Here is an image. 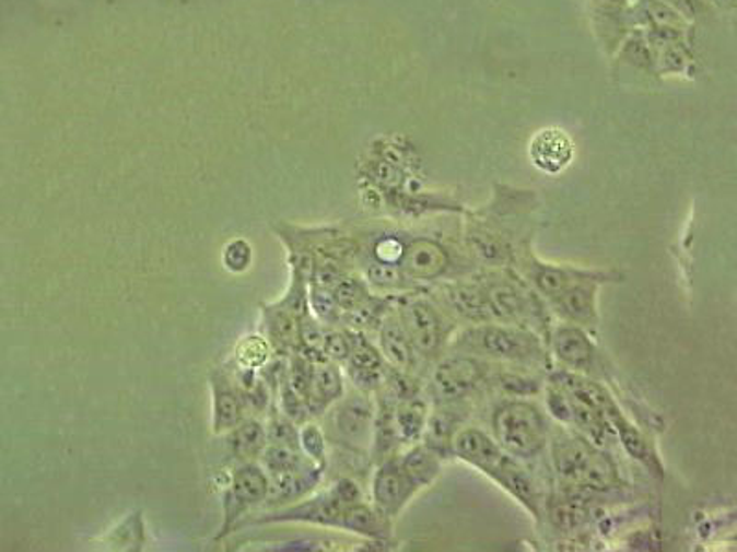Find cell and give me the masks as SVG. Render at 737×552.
I'll return each mask as SVG.
<instances>
[{"instance_id":"1","label":"cell","mask_w":737,"mask_h":552,"mask_svg":"<svg viewBox=\"0 0 737 552\" xmlns=\"http://www.w3.org/2000/svg\"><path fill=\"white\" fill-rule=\"evenodd\" d=\"M360 500H362V492L358 489V484L351 479H340L332 489L316 497H311V500L305 497L292 505L271 508L270 512H264L255 518L242 519L234 532L246 529V527L281 524L319 525V527L338 529L341 514L346 512L347 506L354 505Z\"/></svg>"},{"instance_id":"2","label":"cell","mask_w":737,"mask_h":552,"mask_svg":"<svg viewBox=\"0 0 737 552\" xmlns=\"http://www.w3.org/2000/svg\"><path fill=\"white\" fill-rule=\"evenodd\" d=\"M454 349L461 354L478 355L502 361L542 360V347L531 331L504 325L472 326L454 341Z\"/></svg>"},{"instance_id":"3","label":"cell","mask_w":737,"mask_h":552,"mask_svg":"<svg viewBox=\"0 0 737 552\" xmlns=\"http://www.w3.org/2000/svg\"><path fill=\"white\" fill-rule=\"evenodd\" d=\"M500 448L516 459H531L545 449L548 425L539 409L527 401H507L492 416Z\"/></svg>"},{"instance_id":"4","label":"cell","mask_w":737,"mask_h":552,"mask_svg":"<svg viewBox=\"0 0 737 552\" xmlns=\"http://www.w3.org/2000/svg\"><path fill=\"white\" fill-rule=\"evenodd\" d=\"M270 492V475L266 473L260 462H236L227 489L222 495V527L218 532L217 541H222L233 535L236 525L249 516V512L264 506Z\"/></svg>"},{"instance_id":"5","label":"cell","mask_w":737,"mask_h":552,"mask_svg":"<svg viewBox=\"0 0 737 552\" xmlns=\"http://www.w3.org/2000/svg\"><path fill=\"white\" fill-rule=\"evenodd\" d=\"M375 413V403L368 400L365 392L343 398L334 411V431L346 446L362 451L373 442Z\"/></svg>"},{"instance_id":"6","label":"cell","mask_w":737,"mask_h":552,"mask_svg":"<svg viewBox=\"0 0 737 552\" xmlns=\"http://www.w3.org/2000/svg\"><path fill=\"white\" fill-rule=\"evenodd\" d=\"M486 376V363L476 355L456 354L435 368L433 389L443 401L459 400L472 392Z\"/></svg>"},{"instance_id":"7","label":"cell","mask_w":737,"mask_h":552,"mask_svg":"<svg viewBox=\"0 0 737 552\" xmlns=\"http://www.w3.org/2000/svg\"><path fill=\"white\" fill-rule=\"evenodd\" d=\"M452 454L491 477L492 481L513 460L510 454L500 448V444L492 442L483 431L475 427L456 431L452 438Z\"/></svg>"},{"instance_id":"8","label":"cell","mask_w":737,"mask_h":552,"mask_svg":"<svg viewBox=\"0 0 737 552\" xmlns=\"http://www.w3.org/2000/svg\"><path fill=\"white\" fill-rule=\"evenodd\" d=\"M400 322L417 352L422 355H435L440 352L445 330L437 309L426 301H411L400 312Z\"/></svg>"},{"instance_id":"9","label":"cell","mask_w":737,"mask_h":552,"mask_svg":"<svg viewBox=\"0 0 737 552\" xmlns=\"http://www.w3.org/2000/svg\"><path fill=\"white\" fill-rule=\"evenodd\" d=\"M416 492V484L411 483L398 460H384L378 466L373 479V500L386 518H397Z\"/></svg>"},{"instance_id":"10","label":"cell","mask_w":737,"mask_h":552,"mask_svg":"<svg viewBox=\"0 0 737 552\" xmlns=\"http://www.w3.org/2000/svg\"><path fill=\"white\" fill-rule=\"evenodd\" d=\"M209 384L212 395V433L227 435L229 431L246 419V406L242 401L241 392L234 387L227 368H212Z\"/></svg>"},{"instance_id":"11","label":"cell","mask_w":737,"mask_h":552,"mask_svg":"<svg viewBox=\"0 0 737 552\" xmlns=\"http://www.w3.org/2000/svg\"><path fill=\"white\" fill-rule=\"evenodd\" d=\"M351 338V354L346 361L347 374L352 384L362 392H375L384 384V355L375 344L371 343L363 331L349 330Z\"/></svg>"},{"instance_id":"12","label":"cell","mask_w":737,"mask_h":552,"mask_svg":"<svg viewBox=\"0 0 737 552\" xmlns=\"http://www.w3.org/2000/svg\"><path fill=\"white\" fill-rule=\"evenodd\" d=\"M323 471H325V465L308 462L299 470L282 471V473L270 475V492H268V500L264 506L281 508V506L305 500L314 492L317 484L321 483Z\"/></svg>"},{"instance_id":"13","label":"cell","mask_w":737,"mask_h":552,"mask_svg":"<svg viewBox=\"0 0 737 552\" xmlns=\"http://www.w3.org/2000/svg\"><path fill=\"white\" fill-rule=\"evenodd\" d=\"M575 145L561 128L540 129L529 144L531 163L545 174H561L574 161Z\"/></svg>"},{"instance_id":"14","label":"cell","mask_w":737,"mask_h":552,"mask_svg":"<svg viewBox=\"0 0 737 552\" xmlns=\"http://www.w3.org/2000/svg\"><path fill=\"white\" fill-rule=\"evenodd\" d=\"M406 277L419 280L440 279L451 266V258L443 245L433 239H413L406 245L402 258L398 262Z\"/></svg>"},{"instance_id":"15","label":"cell","mask_w":737,"mask_h":552,"mask_svg":"<svg viewBox=\"0 0 737 552\" xmlns=\"http://www.w3.org/2000/svg\"><path fill=\"white\" fill-rule=\"evenodd\" d=\"M264 338L273 349V354L290 355L297 350L299 319L282 304L270 303L260 306Z\"/></svg>"},{"instance_id":"16","label":"cell","mask_w":737,"mask_h":552,"mask_svg":"<svg viewBox=\"0 0 737 552\" xmlns=\"http://www.w3.org/2000/svg\"><path fill=\"white\" fill-rule=\"evenodd\" d=\"M551 350L562 365L574 371H588L594 363V344L577 326H559L551 336Z\"/></svg>"},{"instance_id":"17","label":"cell","mask_w":737,"mask_h":552,"mask_svg":"<svg viewBox=\"0 0 737 552\" xmlns=\"http://www.w3.org/2000/svg\"><path fill=\"white\" fill-rule=\"evenodd\" d=\"M346 392L343 376L340 366L332 361H317L312 374L311 395H308V411L311 416L325 413L336 401H340Z\"/></svg>"},{"instance_id":"18","label":"cell","mask_w":737,"mask_h":552,"mask_svg":"<svg viewBox=\"0 0 737 552\" xmlns=\"http://www.w3.org/2000/svg\"><path fill=\"white\" fill-rule=\"evenodd\" d=\"M592 451H594V446L581 436H559L551 448L557 473L568 483L580 486L581 477L585 471L586 462L590 459Z\"/></svg>"},{"instance_id":"19","label":"cell","mask_w":737,"mask_h":552,"mask_svg":"<svg viewBox=\"0 0 737 552\" xmlns=\"http://www.w3.org/2000/svg\"><path fill=\"white\" fill-rule=\"evenodd\" d=\"M227 444L236 462H258L268 444L266 424L255 416H246L234 430L229 431Z\"/></svg>"},{"instance_id":"20","label":"cell","mask_w":737,"mask_h":552,"mask_svg":"<svg viewBox=\"0 0 737 552\" xmlns=\"http://www.w3.org/2000/svg\"><path fill=\"white\" fill-rule=\"evenodd\" d=\"M446 301L452 309L465 319L472 320L476 325L496 319L492 314L491 303L487 297V291L480 285L454 284L445 291Z\"/></svg>"},{"instance_id":"21","label":"cell","mask_w":737,"mask_h":552,"mask_svg":"<svg viewBox=\"0 0 737 552\" xmlns=\"http://www.w3.org/2000/svg\"><path fill=\"white\" fill-rule=\"evenodd\" d=\"M557 312L577 325H586L594 320L596 314V287L585 280L575 282L561 295L551 298Z\"/></svg>"},{"instance_id":"22","label":"cell","mask_w":737,"mask_h":552,"mask_svg":"<svg viewBox=\"0 0 737 552\" xmlns=\"http://www.w3.org/2000/svg\"><path fill=\"white\" fill-rule=\"evenodd\" d=\"M413 344H411L405 326L398 317H387L381 326V352L391 366L400 371H411L413 360Z\"/></svg>"},{"instance_id":"23","label":"cell","mask_w":737,"mask_h":552,"mask_svg":"<svg viewBox=\"0 0 737 552\" xmlns=\"http://www.w3.org/2000/svg\"><path fill=\"white\" fill-rule=\"evenodd\" d=\"M338 529L382 540L389 532V518H386L376 506L373 508L358 501L354 505L347 506L346 512L341 514Z\"/></svg>"},{"instance_id":"24","label":"cell","mask_w":737,"mask_h":552,"mask_svg":"<svg viewBox=\"0 0 737 552\" xmlns=\"http://www.w3.org/2000/svg\"><path fill=\"white\" fill-rule=\"evenodd\" d=\"M487 297L496 319L522 320L533 312L531 298L510 282H496L487 287Z\"/></svg>"},{"instance_id":"25","label":"cell","mask_w":737,"mask_h":552,"mask_svg":"<svg viewBox=\"0 0 737 552\" xmlns=\"http://www.w3.org/2000/svg\"><path fill=\"white\" fill-rule=\"evenodd\" d=\"M398 465L405 470L406 475L410 477L417 490L430 486L441 473V457L433 449L428 448L426 444L410 449L402 459L398 460Z\"/></svg>"},{"instance_id":"26","label":"cell","mask_w":737,"mask_h":552,"mask_svg":"<svg viewBox=\"0 0 737 552\" xmlns=\"http://www.w3.org/2000/svg\"><path fill=\"white\" fill-rule=\"evenodd\" d=\"M426 403L416 398L397 401L395 406V425L398 442H416L424 435L428 424Z\"/></svg>"},{"instance_id":"27","label":"cell","mask_w":737,"mask_h":552,"mask_svg":"<svg viewBox=\"0 0 737 552\" xmlns=\"http://www.w3.org/2000/svg\"><path fill=\"white\" fill-rule=\"evenodd\" d=\"M260 466L268 475H276L282 471H292L303 468V466L312 462L301 446H292V444H281V442H268L264 448L260 459Z\"/></svg>"},{"instance_id":"28","label":"cell","mask_w":737,"mask_h":552,"mask_svg":"<svg viewBox=\"0 0 737 552\" xmlns=\"http://www.w3.org/2000/svg\"><path fill=\"white\" fill-rule=\"evenodd\" d=\"M620 481L615 460L601 449L594 448L590 459L586 462L585 471L581 477L580 486L592 490H609Z\"/></svg>"},{"instance_id":"29","label":"cell","mask_w":737,"mask_h":552,"mask_svg":"<svg viewBox=\"0 0 737 552\" xmlns=\"http://www.w3.org/2000/svg\"><path fill=\"white\" fill-rule=\"evenodd\" d=\"M273 355V349L268 343V339L258 333L242 338L241 343L236 344L234 349V365L242 366V368H251V371H260Z\"/></svg>"},{"instance_id":"30","label":"cell","mask_w":737,"mask_h":552,"mask_svg":"<svg viewBox=\"0 0 737 552\" xmlns=\"http://www.w3.org/2000/svg\"><path fill=\"white\" fill-rule=\"evenodd\" d=\"M456 419H452L451 414H433L432 419H428L426 430H424L428 448L433 449L441 459L451 455L452 438L456 435Z\"/></svg>"},{"instance_id":"31","label":"cell","mask_w":737,"mask_h":552,"mask_svg":"<svg viewBox=\"0 0 737 552\" xmlns=\"http://www.w3.org/2000/svg\"><path fill=\"white\" fill-rule=\"evenodd\" d=\"M308 306H311V314L323 326L340 325L341 309L334 298L332 290L323 287V285L308 284Z\"/></svg>"},{"instance_id":"32","label":"cell","mask_w":737,"mask_h":552,"mask_svg":"<svg viewBox=\"0 0 737 552\" xmlns=\"http://www.w3.org/2000/svg\"><path fill=\"white\" fill-rule=\"evenodd\" d=\"M384 308H386V304L382 303V301L368 297L367 301L358 304L356 308L343 312L340 325H346L349 330L363 331L365 328H371L376 322H381Z\"/></svg>"},{"instance_id":"33","label":"cell","mask_w":737,"mask_h":552,"mask_svg":"<svg viewBox=\"0 0 737 552\" xmlns=\"http://www.w3.org/2000/svg\"><path fill=\"white\" fill-rule=\"evenodd\" d=\"M535 285L537 290L546 295V297H557L561 295L562 291H566L570 285H574L577 280V274L561 268H540L535 274Z\"/></svg>"},{"instance_id":"34","label":"cell","mask_w":737,"mask_h":552,"mask_svg":"<svg viewBox=\"0 0 737 552\" xmlns=\"http://www.w3.org/2000/svg\"><path fill=\"white\" fill-rule=\"evenodd\" d=\"M332 295L338 306H340L341 314H343V312L356 308L358 304H362L363 301H367V285H365L363 280L356 279V277L343 274L336 282V285H334Z\"/></svg>"},{"instance_id":"35","label":"cell","mask_w":737,"mask_h":552,"mask_svg":"<svg viewBox=\"0 0 737 552\" xmlns=\"http://www.w3.org/2000/svg\"><path fill=\"white\" fill-rule=\"evenodd\" d=\"M253 247L247 239L234 238L223 247L222 263L229 273H246L253 266Z\"/></svg>"},{"instance_id":"36","label":"cell","mask_w":737,"mask_h":552,"mask_svg":"<svg viewBox=\"0 0 737 552\" xmlns=\"http://www.w3.org/2000/svg\"><path fill=\"white\" fill-rule=\"evenodd\" d=\"M299 444L312 462L327 465V444L323 431L316 424H303L299 427Z\"/></svg>"},{"instance_id":"37","label":"cell","mask_w":737,"mask_h":552,"mask_svg":"<svg viewBox=\"0 0 737 552\" xmlns=\"http://www.w3.org/2000/svg\"><path fill=\"white\" fill-rule=\"evenodd\" d=\"M586 512L574 500H561L550 506V519L557 529L574 530L585 521Z\"/></svg>"},{"instance_id":"38","label":"cell","mask_w":737,"mask_h":552,"mask_svg":"<svg viewBox=\"0 0 737 552\" xmlns=\"http://www.w3.org/2000/svg\"><path fill=\"white\" fill-rule=\"evenodd\" d=\"M321 352L325 360L332 361L336 365H346V361L349 360V354H351L349 331L327 328L325 338H323Z\"/></svg>"},{"instance_id":"39","label":"cell","mask_w":737,"mask_h":552,"mask_svg":"<svg viewBox=\"0 0 737 552\" xmlns=\"http://www.w3.org/2000/svg\"><path fill=\"white\" fill-rule=\"evenodd\" d=\"M365 279L376 287H398L405 284L406 274L397 263L371 262L365 268Z\"/></svg>"},{"instance_id":"40","label":"cell","mask_w":737,"mask_h":552,"mask_svg":"<svg viewBox=\"0 0 737 552\" xmlns=\"http://www.w3.org/2000/svg\"><path fill=\"white\" fill-rule=\"evenodd\" d=\"M472 247H475L476 255L480 256L481 260H486V262H504L505 255H507L504 244H500L492 236H475Z\"/></svg>"},{"instance_id":"41","label":"cell","mask_w":737,"mask_h":552,"mask_svg":"<svg viewBox=\"0 0 737 552\" xmlns=\"http://www.w3.org/2000/svg\"><path fill=\"white\" fill-rule=\"evenodd\" d=\"M405 252V245L397 238H382L375 245V260L376 262L397 263L400 262Z\"/></svg>"},{"instance_id":"42","label":"cell","mask_w":737,"mask_h":552,"mask_svg":"<svg viewBox=\"0 0 737 552\" xmlns=\"http://www.w3.org/2000/svg\"><path fill=\"white\" fill-rule=\"evenodd\" d=\"M548 408H550L553 416L562 420V422H572V408H570V401H568L566 396L562 395L561 390L557 389V387L555 389L550 390Z\"/></svg>"},{"instance_id":"43","label":"cell","mask_w":737,"mask_h":552,"mask_svg":"<svg viewBox=\"0 0 737 552\" xmlns=\"http://www.w3.org/2000/svg\"><path fill=\"white\" fill-rule=\"evenodd\" d=\"M607 8H616V10H623L629 4V0H599Z\"/></svg>"}]
</instances>
